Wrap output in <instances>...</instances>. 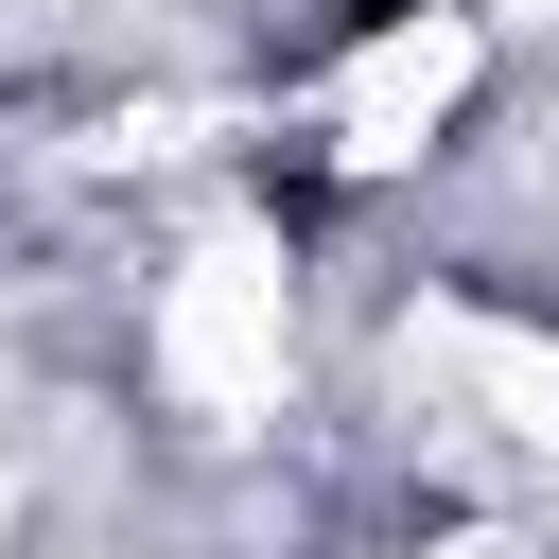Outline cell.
I'll return each instance as SVG.
<instances>
[{"label": "cell", "instance_id": "1", "mask_svg": "<svg viewBox=\"0 0 559 559\" xmlns=\"http://www.w3.org/2000/svg\"><path fill=\"white\" fill-rule=\"evenodd\" d=\"M157 384L192 419H262L297 384V262H280V227H210L157 280Z\"/></svg>", "mask_w": 559, "mask_h": 559}, {"label": "cell", "instance_id": "2", "mask_svg": "<svg viewBox=\"0 0 559 559\" xmlns=\"http://www.w3.org/2000/svg\"><path fill=\"white\" fill-rule=\"evenodd\" d=\"M402 384L454 454H507V472H559V332H507V314H419L402 332Z\"/></svg>", "mask_w": 559, "mask_h": 559}, {"label": "cell", "instance_id": "3", "mask_svg": "<svg viewBox=\"0 0 559 559\" xmlns=\"http://www.w3.org/2000/svg\"><path fill=\"white\" fill-rule=\"evenodd\" d=\"M472 70H489V35H472V0H402L349 70H332V157H419L454 105H472Z\"/></svg>", "mask_w": 559, "mask_h": 559}, {"label": "cell", "instance_id": "4", "mask_svg": "<svg viewBox=\"0 0 559 559\" xmlns=\"http://www.w3.org/2000/svg\"><path fill=\"white\" fill-rule=\"evenodd\" d=\"M0 542H17V472H0Z\"/></svg>", "mask_w": 559, "mask_h": 559}]
</instances>
